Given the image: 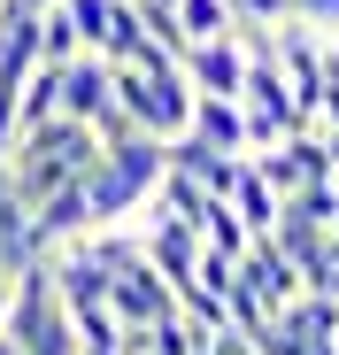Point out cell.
<instances>
[{
    "instance_id": "2e32d148",
    "label": "cell",
    "mask_w": 339,
    "mask_h": 355,
    "mask_svg": "<svg viewBox=\"0 0 339 355\" xmlns=\"http://www.w3.org/2000/svg\"><path fill=\"white\" fill-rule=\"evenodd\" d=\"M8 147H16V85H0V170H8Z\"/></svg>"
},
{
    "instance_id": "52a82bcc",
    "label": "cell",
    "mask_w": 339,
    "mask_h": 355,
    "mask_svg": "<svg viewBox=\"0 0 339 355\" xmlns=\"http://www.w3.org/2000/svg\"><path fill=\"white\" fill-rule=\"evenodd\" d=\"M277 332L286 340H339V302L324 286H301L286 309H277Z\"/></svg>"
},
{
    "instance_id": "5bb4252c",
    "label": "cell",
    "mask_w": 339,
    "mask_h": 355,
    "mask_svg": "<svg viewBox=\"0 0 339 355\" xmlns=\"http://www.w3.org/2000/svg\"><path fill=\"white\" fill-rule=\"evenodd\" d=\"M293 0H232V24H286Z\"/></svg>"
},
{
    "instance_id": "5b68a950",
    "label": "cell",
    "mask_w": 339,
    "mask_h": 355,
    "mask_svg": "<svg viewBox=\"0 0 339 355\" xmlns=\"http://www.w3.org/2000/svg\"><path fill=\"white\" fill-rule=\"evenodd\" d=\"M108 108H116V70H108L100 54H70V62H62V116L100 124Z\"/></svg>"
},
{
    "instance_id": "277c9868",
    "label": "cell",
    "mask_w": 339,
    "mask_h": 355,
    "mask_svg": "<svg viewBox=\"0 0 339 355\" xmlns=\"http://www.w3.org/2000/svg\"><path fill=\"white\" fill-rule=\"evenodd\" d=\"M239 278H247V286L262 293V302H270V317H277V309H286V302H293V293L309 286V278L293 270V255H286V248H277V240H270V232H255V240H247V255H239Z\"/></svg>"
},
{
    "instance_id": "8fae6325",
    "label": "cell",
    "mask_w": 339,
    "mask_h": 355,
    "mask_svg": "<svg viewBox=\"0 0 339 355\" xmlns=\"http://www.w3.org/2000/svg\"><path fill=\"white\" fill-rule=\"evenodd\" d=\"M247 240H255V232L232 216V201H223V193H208V209H201V248H208V255H232V263H239V255H247Z\"/></svg>"
},
{
    "instance_id": "44dd1931",
    "label": "cell",
    "mask_w": 339,
    "mask_h": 355,
    "mask_svg": "<svg viewBox=\"0 0 339 355\" xmlns=\"http://www.w3.org/2000/svg\"><path fill=\"white\" fill-rule=\"evenodd\" d=\"M0 317H8V286H0Z\"/></svg>"
},
{
    "instance_id": "d6986e66",
    "label": "cell",
    "mask_w": 339,
    "mask_h": 355,
    "mask_svg": "<svg viewBox=\"0 0 339 355\" xmlns=\"http://www.w3.org/2000/svg\"><path fill=\"white\" fill-rule=\"evenodd\" d=\"M0 355H24V347H16V340H8V332H0Z\"/></svg>"
},
{
    "instance_id": "3957f363",
    "label": "cell",
    "mask_w": 339,
    "mask_h": 355,
    "mask_svg": "<svg viewBox=\"0 0 339 355\" xmlns=\"http://www.w3.org/2000/svg\"><path fill=\"white\" fill-rule=\"evenodd\" d=\"M178 70H185V85H193V93L239 101V85H247V54H239V39H232V31H223V39H193V46L178 54Z\"/></svg>"
},
{
    "instance_id": "9c48e42d",
    "label": "cell",
    "mask_w": 339,
    "mask_h": 355,
    "mask_svg": "<svg viewBox=\"0 0 339 355\" xmlns=\"http://www.w3.org/2000/svg\"><path fill=\"white\" fill-rule=\"evenodd\" d=\"M223 201H232V216H239L247 232H270V224H277V209H286V201H277L262 178H255V162H247V155H239V170H232V186H223Z\"/></svg>"
},
{
    "instance_id": "ba28073f",
    "label": "cell",
    "mask_w": 339,
    "mask_h": 355,
    "mask_svg": "<svg viewBox=\"0 0 339 355\" xmlns=\"http://www.w3.org/2000/svg\"><path fill=\"white\" fill-rule=\"evenodd\" d=\"M139 248H147V263L170 278V293L193 278V255H201V240H193L185 224H147V232H139Z\"/></svg>"
},
{
    "instance_id": "8992f818",
    "label": "cell",
    "mask_w": 339,
    "mask_h": 355,
    "mask_svg": "<svg viewBox=\"0 0 339 355\" xmlns=\"http://www.w3.org/2000/svg\"><path fill=\"white\" fill-rule=\"evenodd\" d=\"M185 132L208 139V147H223V155H247V108H239V101H216V93H193Z\"/></svg>"
},
{
    "instance_id": "e0dca14e",
    "label": "cell",
    "mask_w": 339,
    "mask_h": 355,
    "mask_svg": "<svg viewBox=\"0 0 339 355\" xmlns=\"http://www.w3.org/2000/svg\"><path fill=\"white\" fill-rule=\"evenodd\" d=\"M277 355H339V340H286Z\"/></svg>"
},
{
    "instance_id": "9a60e30c",
    "label": "cell",
    "mask_w": 339,
    "mask_h": 355,
    "mask_svg": "<svg viewBox=\"0 0 339 355\" xmlns=\"http://www.w3.org/2000/svg\"><path fill=\"white\" fill-rule=\"evenodd\" d=\"M293 16L309 31H339V0H293Z\"/></svg>"
},
{
    "instance_id": "7c38bea8",
    "label": "cell",
    "mask_w": 339,
    "mask_h": 355,
    "mask_svg": "<svg viewBox=\"0 0 339 355\" xmlns=\"http://www.w3.org/2000/svg\"><path fill=\"white\" fill-rule=\"evenodd\" d=\"M70 54H85V46H77V31H70V16H62V0H54V8H39V62L62 70Z\"/></svg>"
},
{
    "instance_id": "7a4b0ae2",
    "label": "cell",
    "mask_w": 339,
    "mask_h": 355,
    "mask_svg": "<svg viewBox=\"0 0 339 355\" xmlns=\"http://www.w3.org/2000/svg\"><path fill=\"white\" fill-rule=\"evenodd\" d=\"M0 332H8L24 355H77V332H70L62 293H54L46 255H31V263L8 278V317H0Z\"/></svg>"
},
{
    "instance_id": "6da1fadb",
    "label": "cell",
    "mask_w": 339,
    "mask_h": 355,
    "mask_svg": "<svg viewBox=\"0 0 339 355\" xmlns=\"http://www.w3.org/2000/svg\"><path fill=\"white\" fill-rule=\"evenodd\" d=\"M154 178H162V139L131 132L124 147H100V155H93V170L77 178V186H85L93 224H124V216L154 193Z\"/></svg>"
},
{
    "instance_id": "ac0fdd59",
    "label": "cell",
    "mask_w": 339,
    "mask_h": 355,
    "mask_svg": "<svg viewBox=\"0 0 339 355\" xmlns=\"http://www.w3.org/2000/svg\"><path fill=\"white\" fill-rule=\"evenodd\" d=\"M8 278H16V255H8V248H0V286H8Z\"/></svg>"
},
{
    "instance_id": "ffe728a7",
    "label": "cell",
    "mask_w": 339,
    "mask_h": 355,
    "mask_svg": "<svg viewBox=\"0 0 339 355\" xmlns=\"http://www.w3.org/2000/svg\"><path fill=\"white\" fill-rule=\"evenodd\" d=\"M24 8H31V16H39V8H54V0H24Z\"/></svg>"
},
{
    "instance_id": "30bf717a",
    "label": "cell",
    "mask_w": 339,
    "mask_h": 355,
    "mask_svg": "<svg viewBox=\"0 0 339 355\" xmlns=\"http://www.w3.org/2000/svg\"><path fill=\"white\" fill-rule=\"evenodd\" d=\"M46 116H62V70H54V62H39V70L16 85V132L46 124Z\"/></svg>"
},
{
    "instance_id": "4fadbf2b",
    "label": "cell",
    "mask_w": 339,
    "mask_h": 355,
    "mask_svg": "<svg viewBox=\"0 0 339 355\" xmlns=\"http://www.w3.org/2000/svg\"><path fill=\"white\" fill-rule=\"evenodd\" d=\"M170 8H178L185 39H223L232 31V0H170Z\"/></svg>"
}]
</instances>
